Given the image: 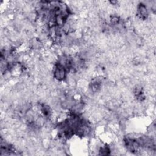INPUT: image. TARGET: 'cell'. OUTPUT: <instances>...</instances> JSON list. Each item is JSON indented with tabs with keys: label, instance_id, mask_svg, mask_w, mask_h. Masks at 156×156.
<instances>
[{
	"label": "cell",
	"instance_id": "6da1fadb",
	"mask_svg": "<svg viewBox=\"0 0 156 156\" xmlns=\"http://www.w3.org/2000/svg\"><path fill=\"white\" fill-rule=\"evenodd\" d=\"M137 15L142 20H146L149 16L148 9L146 4L140 3L137 6Z\"/></svg>",
	"mask_w": 156,
	"mask_h": 156
}]
</instances>
